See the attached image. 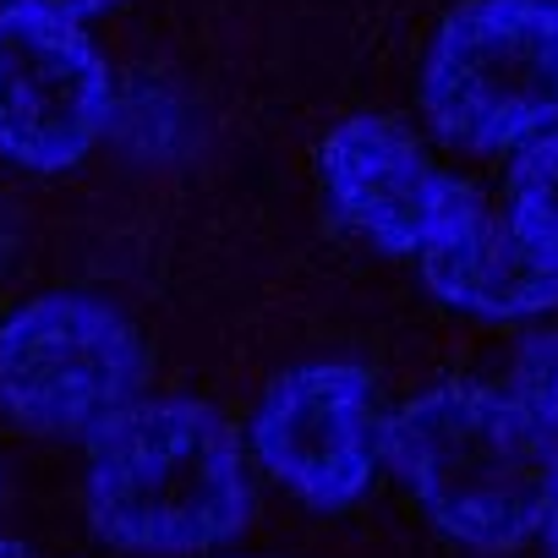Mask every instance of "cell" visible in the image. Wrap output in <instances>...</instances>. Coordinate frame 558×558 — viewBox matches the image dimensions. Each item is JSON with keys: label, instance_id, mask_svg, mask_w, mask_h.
Instances as JSON below:
<instances>
[{"label": "cell", "instance_id": "1", "mask_svg": "<svg viewBox=\"0 0 558 558\" xmlns=\"http://www.w3.org/2000/svg\"><path fill=\"white\" fill-rule=\"evenodd\" d=\"M83 514L132 558H203L252 520V465L203 400H137L88 438Z\"/></svg>", "mask_w": 558, "mask_h": 558}, {"label": "cell", "instance_id": "2", "mask_svg": "<svg viewBox=\"0 0 558 558\" xmlns=\"http://www.w3.org/2000/svg\"><path fill=\"white\" fill-rule=\"evenodd\" d=\"M384 465L449 542L514 553L542 531L558 433L504 389L438 384L384 422Z\"/></svg>", "mask_w": 558, "mask_h": 558}, {"label": "cell", "instance_id": "3", "mask_svg": "<svg viewBox=\"0 0 558 558\" xmlns=\"http://www.w3.org/2000/svg\"><path fill=\"white\" fill-rule=\"evenodd\" d=\"M427 121L476 154L525 148L558 126V12L536 0H465L422 61Z\"/></svg>", "mask_w": 558, "mask_h": 558}, {"label": "cell", "instance_id": "4", "mask_svg": "<svg viewBox=\"0 0 558 558\" xmlns=\"http://www.w3.org/2000/svg\"><path fill=\"white\" fill-rule=\"evenodd\" d=\"M143 329L83 291H50L0 324V416L39 438H94L143 400Z\"/></svg>", "mask_w": 558, "mask_h": 558}, {"label": "cell", "instance_id": "5", "mask_svg": "<svg viewBox=\"0 0 558 558\" xmlns=\"http://www.w3.org/2000/svg\"><path fill=\"white\" fill-rule=\"evenodd\" d=\"M378 384L356 362H307L274 378L246 422V454L307 509H356L384 471Z\"/></svg>", "mask_w": 558, "mask_h": 558}, {"label": "cell", "instance_id": "6", "mask_svg": "<svg viewBox=\"0 0 558 558\" xmlns=\"http://www.w3.org/2000/svg\"><path fill=\"white\" fill-rule=\"evenodd\" d=\"M110 121V66L83 23L0 12V159L61 175L88 159Z\"/></svg>", "mask_w": 558, "mask_h": 558}, {"label": "cell", "instance_id": "7", "mask_svg": "<svg viewBox=\"0 0 558 558\" xmlns=\"http://www.w3.org/2000/svg\"><path fill=\"white\" fill-rule=\"evenodd\" d=\"M318 181L329 208L395 257H422L482 208L465 181L444 175L395 121L378 116H351L324 137Z\"/></svg>", "mask_w": 558, "mask_h": 558}, {"label": "cell", "instance_id": "8", "mask_svg": "<svg viewBox=\"0 0 558 558\" xmlns=\"http://www.w3.org/2000/svg\"><path fill=\"white\" fill-rule=\"evenodd\" d=\"M416 263L427 291L449 313L482 324H525L558 307V257L525 241L514 219H498L487 203L438 246H427Z\"/></svg>", "mask_w": 558, "mask_h": 558}, {"label": "cell", "instance_id": "9", "mask_svg": "<svg viewBox=\"0 0 558 558\" xmlns=\"http://www.w3.org/2000/svg\"><path fill=\"white\" fill-rule=\"evenodd\" d=\"M509 219L525 241L558 257V126L520 148L509 170Z\"/></svg>", "mask_w": 558, "mask_h": 558}, {"label": "cell", "instance_id": "10", "mask_svg": "<svg viewBox=\"0 0 558 558\" xmlns=\"http://www.w3.org/2000/svg\"><path fill=\"white\" fill-rule=\"evenodd\" d=\"M509 395L558 433V329H536L520 340L509 367Z\"/></svg>", "mask_w": 558, "mask_h": 558}, {"label": "cell", "instance_id": "11", "mask_svg": "<svg viewBox=\"0 0 558 558\" xmlns=\"http://www.w3.org/2000/svg\"><path fill=\"white\" fill-rule=\"evenodd\" d=\"M0 7H17V12H50V17H72V23H88V17L110 12L116 0H0Z\"/></svg>", "mask_w": 558, "mask_h": 558}, {"label": "cell", "instance_id": "12", "mask_svg": "<svg viewBox=\"0 0 558 558\" xmlns=\"http://www.w3.org/2000/svg\"><path fill=\"white\" fill-rule=\"evenodd\" d=\"M542 547H547V558H558V482H553V498H547V514H542Z\"/></svg>", "mask_w": 558, "mask_h": 558}, {"label": "cell", "instance_id": "13", "mask_svg": "<svg viewBox=\"0 0 558 558\" xmlns=\"http://www.w3.org/2000/svg\"><path fill=\"white\" fill-rule=\"evenodd\" d=\"M0 558H34V553H28L17 536H0Z\"/></svg>", "mask_w": 558, "mask_h": 558}, {"label": "cell", "instance_id": "14", "mask_svg": "<svg viewBox=\"0 0 558 558\" xmlns=\"http://www.w3.org/2000/svg\"><path fill=\"white\" fill-rule=\"evenodd\" d=\"M0 498H7V471H0Z\"/></svg>", "mask_w": 558, "mask_h": 558}, {"label": "cell", "instance_id": "15", "mask_svg": "<svg viewBox=\"0 0 558 558\" xmlns=\"http://www.w3.org/2000/svg\"><path fill=\"white\" fill-rule=\"evenodd\" d=\"M536 7H553V12H558V0H536Z\"/></svg>", "mask_w": 558, "mask_h": 558}]
</instances>
